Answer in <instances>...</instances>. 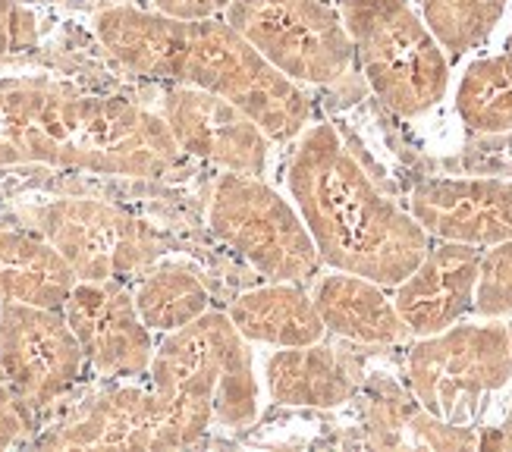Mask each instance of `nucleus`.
Returning a JSON list of instances; mask_svg holds the SVG:
<instances>
[{
    "label": "nucleus",
    "mask_w": 512,
    "mask_h": 452,
    "mask_svg": "<svg viewBox=\"0 0 512 452\" xmlns=\"http://www.w3.org/2000/svg\"><path fill=\"white\" fill-rule=\"evenodd\" d=\"M92 29L123 73L224 98L249 113L271 142L296 139L311 120L302 85L274 70L224 19H173L120 4L101 10Z\"/></svg>",
    "instance_id": "obj_1"
},
{
    "label": "nucleus",
    "mask_w": 512,
    "mask_h": 452,
    "mask_svg": "<svg viewBox=\"0 0 512 452\" xmlns=\"http://www.w3.org/2000/svg\"><path fill=\"white\" fill-rule=\"evenodd\" d=\"M286 186L327 267L396 286L425 258L431 236L349 151L337 126L296 135Z\"/></svg>",
    "instance_id": "obj_2"
},
{
    "label": "nucleus",
    "mask_w": 512,
    "mask_h": 452,
    "mask_svg": "<svg viewBox=\"0 0 512 452\" xmlns=\"http://www.w3.org/2000/svg\"><path fill=\"white\" fill-rule=\"evenodd\" d=\"M22 151L26 164L126 179L167 176L183 157L161 113L123 98L82 95L54 79L44 88Z\"/></svg>",
    "instance_id": "obj_3"
},
{
    "label": "nucleus",
    "mask_w": 512,
    "mask_h": 452,
    "mask_svg": "<svg viewBox=\"0 0 512 452\" xmlns=\"http://www.w3.org/2000/svg\"><path fill=\"white\" fill-rule=\"evenodd\" d=\"M148 374L151 390L164 402L176 449L198 443L214 421L249 427L258 418L252 346L224 311L208 308L192 324L164 333Z\"/></svg>",
    "instance_id": "obj_4"
},
{
    "label": "nucleus",
    "mask_w": 512,
    "mask_h": 452,
    "mask_svg": "<svg viewBox=\"0 0 512 452\" xmlns=\"http://www.w3.org/2000/svg\"><path fill=\"white\" fill-rule=\"evenodd\" d=\"M368 88L399 117H421L450 92V57L409 0H340Z\"/></svg>",
    "instance_id": "obj_5"
},
{
    "label": "nucleus",
    "mask_w": 512,
    "mask_h": 452,
    "mask_svg": "<svg viewBox=\"0 0 512 452\" xmlns=\"http://www.w3.org/2000/svg\"><path fill=\"white\" fill-rule=\"evenodd\" d=\"M409 393L425 412L472 424L484 402L512 380V324H453L418 336L406 352Z\"/></svg>",
    "instance_id": "obj_6"
},
{
    "label": "nucleus",
    "mask_w": 512,
    "mask_h": 452,
    "mask_svg": "<svg viewBox=\"0 0 512 452\" xmlns=\"http://www.w3.org/2000/svg\"><path fill=\"white\" fill-rule=\"evenodd\" d=\"M208 226L271 283H308L324 264L296 205L261 176H220L208 205Z\"/></svg>",
    "instance_id": "obj_7"
},
{
    "label": "nucleus",
    "mask_w": 512,
    "mask_h": 452,
    "mask_svg": "<svg viewBox=\"0 0 512 452\" xmlns=\"http://www.w3.org/2000/svg\"><path fill=\"white\" fill-rule=\"evenodd\" d=\"M220 19L299 85H337L355 66L343 16L327 0H233Z\"/></svg>",
    "instance_id": "obj_8"
},
{
    "label": "nucleus",
    "mask_w": 512,
    "mask_h": 452,
    "mask_svg": "<svg viewBox=\"0 0 512 452\" xmlns=\"http://www.w3.org/2000/svg\"><path fill=\"white\" fill-rule=\"evenodd\" d=\"M22 217L70 264L76 280L142 274L167 252V242L139 217L98 198H57L26 208Z\"/></svg>",
    "instance_id": "obj_9"
},
{
    "label": "nucleus",
    "mask_w": 512,
    "mask_h": 452,
    "mask_svg": "<svg viewBox=\"0 0 512 452\" xmlns=\"http://www.w3.org/2000/svg\"><path fill=\"white\" fill-rule=\"evenodd\" d=\"M85 371V352L60 308L0 302V377L29 412L51 409Z\"/></svg>",
    "instance_id": "obj_10"
},
{
    "label": "nucleus",
    "mask_w": 512,
    "mask_h": 452,
    "mask_svg": "<svg viewBox=\"0 0 512 452\" xmlns=\"http://www.w3.org/2000/svg\"><path fill=\"white\" fill-rule=\"evenodd\" d=\"M158 113L183 154L208 161L224 173L264 176L271 139L236 104L202 88L173 85Z\"/></svg>",
    "instance_id": "obj_11"
},
{
    "label": "nucleus",
    "mask_w": 512,
    "mask_h": 452,
    "mask_svg": "<svg viewBox=\"0 0 512 452\" xmlns=\"http://www.w3.org/2000/svg\"><path fill=\"white\" fill-rule=\"evenodd\" d=\"M85 352V365L101 377H139L151 368V330L132 292L120 280H76L60 305Z\"/></svg>",
    "instance_id": "obj_12"
},
{
    "label": "nucleus",
    "mask_w": 512,
    "mask_h": 452,
    "mask_svg": "<svg viewBox=\"0 0 512 452\" xmlns=\"http://www.w3.org/2000/svg\"><path fill=\"white\" fill-rule=\"evenodd\" d=\"M409 211L431 239L494 248L512 242V179L425 176L409 192Z\"/></svg>",
    "instance_id": "obj_13"
},
{
    "label": "nucleus",
    "mask_w": 512,
    "mask_h": 452,
    "mask_svg": "<svg viewBox=\"0 0 512 452\" xmlns=\"http://www.w3.org/2000/svg\"><path fill=\"white\" fill-rule=\"evenodd\" d=\"M38 449H176L164 402L151 387H114L35 440Z\"/></svg>",
    "instance_id": "obj_14"
},
{
    "label": "nucleus",
    "mask_w": 512,
    "mask_h": 452,
    "mask_svg": "<svg viewBox=\"0 0 512 452\" xmlns=\"http://www.w3.org/2000/svg\"><path fill=\"white\" fill-rule=\"evenodd\" d=\"M481 258L484 252L475 245L437 239L412 274L396 283L393 305L412 336L447 330L475 308Z\"/></svg>",
    "instance_id": "obj_15"
},
{
    "label": "nucleus",
    "mask_w": 512,
    "mask_h": 452,
    "mask_svg": "<svg viewBox=\"0 0 512 452\" xmlns=\"http://www.w3.org/2000/svg\"><path fill=\"white\" fill-rule=\"evenodd\" d=\"M267 393L289 409H340L362 387V365L352 352L327 346H289L264 361Z\"/></svg>",
    "instance_id": "obj_16"
},
{
    "label": "nucleus",
    "mask_w": 512,
    "mask_h": 452,
    "mask_svg": "<svg viewBox=\"0 0 512 452\" xmlns=\"http://www.w3.org/2000/svg\"><path fill=\"white\" fill-rule=\"evenodd\" d=\"M327 333L355 346H399L412 339V330L399 318L393 299L381 283L333 270L311 289Z\"/></svg>",
    "instance_id": "obj_17"
},
{
    "label": "nucleus",
    "mask_w": 512,
    "mask_h": 452,
    "mask_svg": "<svg viewBox=\"0 0 512 452\" xmlns=\"http://www.w3.org/2000/svg\"><path fill=\"white\" fill-rule=\"evenodd\" d=\"M233 327L249 339V343L289 349V346H311L324 339L327 327L321 314L302 289V283H271L258 289L239 292L230 302Z\"/></svg>",
    "instance_id": "obj_18"
},
{
    "label": "nucleus",
    "mask_w": 512,
    "mask_h": 452,
    "mask_svg": "<svg viewBox=\"0 0 512 452\" xmlns=\"http://www.w3.org/2000/svg\"><path fill=\"white\" fill-rule=\"evenodd\" d=\"M76 274L38 233L0 230V302L60 308Z\"/></svg>",
    "instance_id": "obj_19"
},
{
    "label": "nucleus",
    "mask_w": 512,
    "mask_h": 452,
    "mask_svg": "<svg viewBox=\"0 0 512 452\" xmlns=\"http://www.w3.org/2000/svg\"><path fill=\"white\" fill-rule=\"evenodd\" d=\"M456 113L475 135H512V51L465 66L456 85Z\"/></svg>",
    "instance_id": "obj_20"
},
{
    "label": "nucleus",
    "mask_w": 512,
    "mask_h": 452,
    "mask_svg": "<svg viewBox=\"0 0 512 452\" xmlns=\"http://www.w3.org/2000/svg\"><path fill=\"white\" fill-rule=\"evenodd\" d=\"M142 321L154 333H173L195 318H202L211 305L205 283L183 264L154 267L132 292Z\"/></svg>",
    "instance_id": "obj_21"
},
{
    "label": "nucleus",
    "mask_w": 512,
    "mask_h": 452,
    "mask_svg": "<svg viewBox=\"0 0 512 452\" xmlns=\"http://www.w3.org/2000/svg\"><path fill=\"white\" fill-rule=\"evenodd\" d=\"M509 0H421V19L447 57H462L491 38Z\"/></svg>",
    "instance_id": "obj_22"
},
{
    "label": "nucleus",
    "mask_w": 512,
    "mask_h": 452,
    "mask_svg": "<svg viewBox=\"0 0 512 452\" xmlns=\"http://www.w3.org/2000/svg\"><path fill=\"white\" fill-rule=\"evenodd\" d=\"M421 405L396 380L374 374L365 380V431L374 446H409V424Z\"/></svg>",
    "instance_id": "obj_23"
},
{
    "label": "nucleus",
    "mask_w": 512,
    "mask_h": 452,
    "mask_svg": "<svg viewBox=\"0 0 512 452\" xmlns=\"http://www.w3.org/2000/svg\"><path fill=\"white\" fill-rule=\"evenodd\" d=\"M51 79H0V167L26 164V129L41 104L44 88Z\"/></svg>",
    "instance_id": "obj_24"
},
{
    "label": "nucleus",
    "mask_w": 512,
    "mask_h": 452,
    "mask_svg": "<svg viewBox=\"0 0 512 452\" xmlns=\"http://www.w3.org/2000/svg\"><path fill=\"white\" fill-rule=\"evenodd\" d=\"M506 48L512 51V32ZM472 311H478L481 318H506V314H512V242L494 245L484 252Z\"/></svg>",
    "instance_id": "obj_25"
},
{
    "label": "nucleus",
    "mask_w": 512,
    "mask_h": 452,
    "mask_svg": "<svg viewBox=\"0 0 512 452\" xmlns=\"http://www.w3.org/2000/svg\"><path fill=\"white\" fill-rule=\"evenodd\" d=\"M38 19L29 7L16 0H0V60L35 48Z\"/></svg>",
    "instance_id": "obj_26"
},
{
    "label": "nucleus",
    "mask_w": 512,
    "mask_h": 452,
    "mask_svg": "<svg viewBox=\"0 0 512 452\" xmlns=\"http://www.w3.org/2000/svg\"><path fill=\"white\" fill-rule=\"evenodd\" d=\"M32 434V412L16 399V393L0 383V452L29 443Z\"/></svg>",
    "instance_id": "obj_27"
},
{
    "label": "nucleus",
    "mask_w": 512,
    "mask_h": 452,
    "mask_svg": "<svg viewBox=\"0 0 512 452\" xmlns=\"http://www.w3.org/2000/svg\"><path fill=\"white\" fill-rule=\"evenodd\" d=\"M233 0H151V7L173 19H220Z\"/></svg>",
    "instance_id": "obj_28"
},
{
    "label": "nucleus",
    "mask_w": 512,
    "mask_h": 452,
    "mask_svg": "<svg viewBox=\"0 0 512 452\" xmlns=\"http://www.w3.org/2000/svg\"><path fill=\"white\" fill-rule=\"evenodd\" d=\"M478 449H512V405L500 427H487L484 434H478Z\"/></svg>",
    "instance_id": "obj_29"
}]
</instances>
